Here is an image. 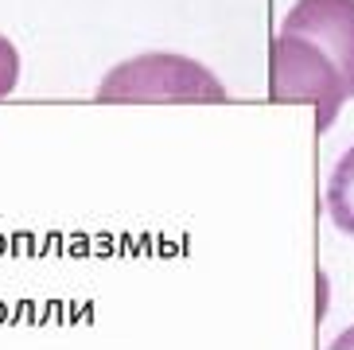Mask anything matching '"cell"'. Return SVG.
I'll list each match as a JSON object with an SVG mask.
<instances>
[{
  "mask_svg": "<svg viewBox=\"0 0 354 350\" xmlns=\"http://www.w3.org/2000/svg\"><path fill=\"white\" fill-rule=\"evenodd\" d=\"M230 93L214 74L183 55H140L109 71L97 102H226Z\"/></svg>",
  "mask_w": 354,
  "mask_h": 350,
  "instance_id": "2",
  "label": "cell"
},
{
  "mask_svg": "<svg viewBox=\"0 0 354 350\" xmlns=\"http://www.w3.org/2000/svg\"><path fill=\"white\" fill-rule=\"evenodd\" d=\"M272 102H312L327 133L354 98V0H296L269 51Z\"/></svg>",
  "mask_w": 354,
  "mask_h": 350,
  "instance_id": "1",
  "label": "cell"
},
{
  "mask_svg": "<svg viewBox=\"0 0 354 350\" xmlns=\"http://www.w3.org/2000/svg\"><path fill=\"white\" fill-rule=\"evenodd\" d=\"M327 214L346 237H354V145L339 156L327 179Z\"/></svg>",
  "mask_w": 354,
  "mask_h": 350,
  "instance_id": "3",
  "label": "cell"
},
{
  "mask_svg": "<svg viewBox=\"0 0 354 350\" xmlns=\"http://www.w3.org/2000/svg\"><path fill=\"white\" fill-rule=\"evenodd\" d=\"M327 350H354V327H351V331H343V335H339V339H335Z\"/></svg>",
  "mask_w": 354,
  "mask_h": 350,
  "instance_id": "5",
  "label": "cell"
},
{
  "mask_svg": "<svg viewBox=\"0 0 354 350\" xmlns=\"http://www.w3.org/2000/svg\"><path fill=\"white\" fill-rule=\"evenodd\" d=\"M16 82H20V55L12 47V39L0 35V102L16 90Z\"/></svg>",
  "mask_w": 354,
  "mask_h": 350,
  "instance_id": "4",
  "label": "cell"
}]
</instances>
